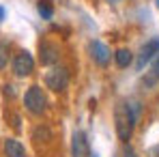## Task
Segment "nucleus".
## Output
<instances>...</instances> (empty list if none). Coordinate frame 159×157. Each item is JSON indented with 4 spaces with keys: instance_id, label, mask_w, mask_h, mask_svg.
<instances>
[{
    "instance_id": "39448f33",
    "label": "nucleus",
    "mask_w": 159,
    "mask_h": 157,
    "mask_svg": "<svg viewBox=\"0 0 159 157\" xmlns=\"http://www.w3.org/2000/svg\"><path fill=\"white\" fill-rule=\"evenodd\" d=\"M39 58H41V65H56L58 58H60V50L58 45H54L50 41H41L39 43Z\"/></svg>"
},
{
    "instance_id": "1a4fd4ad",
    "label": "nucleus",
    "mask_w": 159,
    "mask_h": 157,
    "mask_svg": "<svg viewBox=\"0 0 159 157\" xmlns=\"http://www.w3.org/2000/svg\"><path fill=\"white\" fill-rule=\"evenodd\" d=\"M4 153H7V157H26V149L20 140L7 138L4 140Z\"/></svg>"
},
{
    "instance_id": "6e6552de",
    "label": "nucleus",
    "mask_w": 159,
    "mask_h": 157,
    "mask_svg": "<svg viewBox=\"0 0 159 157\" xmlns=\"http://www.w3.org/2000/svg\"><path fill=\"white\" fill-rule=\"evenodd\" d=\"M157 54H159V39H151V41L140 50V56H138L135 67H138V69H144V65H146V62H151Z\"/></svg>"
},
{
    "instance_id": "f257e3e1",
    "label": "nucleus",
    "mask_w": 159,
    "mask_h": 157,
    "mask_svg": "<svg viewBox=\"0 0 159 157\" xmlns=\"http://www.w3.org/2000/svg\"><path fill=\"white\" fill-rule=\"evenodd\" d=\"M114 123H116V133H118V140H123L125 144L131 140L133 129H135V114H133L131 105L127 101H118L114 108Z\"/></svg>"
},
{
    "instance_id": "20e7f679",
    "label": "nucleus",
    "mask_w": 159,
    "mask_h": 157,
    "mask_svg": "<svg viewBox=\"0 0 159 157\" xmlns=\"http://www.w3.org/2000/svg\"><path fill=\"white\" fill-rule=\"evenodd\" d=\"M32 69H34V60H32V56L24 50V52L15 54V58H13V73L17 76V78H26L32 73Z\"/></svg>"
},
{
    "instance_id": "4468645a",
    "label": "nucleus",
    "mask_w": 159,
    "mask_h": 157,
    "mask_svg": "<svg viewBox=\"0 0 159 157\" xmlns=\"http://www.w3.org/2000/svg\"><path fill=\"white\" fill-rule=\"evenodd\" d=\"M148 157H159V144H155V146L151 149V153H148Z\"/></svg>"
},
{
    "instance_id": "7ed1b4c3",
    "label": "nucleus",
    "mask_w": 159,
    "mask_h": 157,
    "mask_svg": "<svg viewBox=\"0 0 159 157\" xmlns=\"http://www.w3.org/2000/svg\"><path fill=\"white\" fill-rule=\"evenodd\" d=\"M45 86L54 93H62L69 86V69L67 67H52L45 76Z\"/></svg>"
},
{
    "instance_id": "9b49d317",
    "label": "nucleus",
    "mask_w": 159,
    "mask_h": 157,
    "mask_svg": "<svg viewBox=\"0 0 159 157\" xmlns=\"http://www.w3.org/2000/svg\"><path fill=\"white\" fill-rule=\"evenodd\" d=\"M37 11L41 13L43 20H52V15H54V7L50 0H39L37 2Z\"/></svg>"
},
{
    "instance_id": "ddd939ff",
    "label": "nucleus",
    "mask_w": 159,
    "mask_h": 157,
    "mask_svg": "<svg viewBox=\"0 0 159 157\" xmlns=\"http://www.w3.org/2000/svg\"><path fill=\"white\" fill-rule=\"evenodd\" d=\"M7 60H9V45L4 41H0V69L7 67Z\"/></svg>"
},
{
    "instance_id": "423d86ee",
    "label": "nucleus",
    "mask_w": 159,
    "mask_h": 157,
    "mask_svg": "<svg viewBox=\"0 0 159 157\" xmlns=\"http://www.w3.org/2000/svg\"><path fill=\"white\" fill-rule=\"evenodd\" d=\"M90 56H93V60L99 65V67H107L110 65V48H107L106 43H101V41H93L90 43Z\"/></svg>"
},
{
    "instance_id": "f03ea898",
    "label": "nucleus",
    "mask_w": 159,
    "mask_h": 157,
    "mask_svg": "<svg viewBox=\"0 0 159 157\" xmlns=\"http://www.w3.org/2000/svg\"><path fill=\"white\" fill-rule=\"evenodd\" d=\"M24 105H26V110L30 114H34V116H39V114H43L45 110H48V97H45V93H43V88L41 86H30L26 90V95H24Z\"/></svg>"
},
{
    "instance_id": "412c9836",
    "label": "nucleus",
    "mask_w": 159,
    "mask_h": 157,
    "mask_svg": "<svg viewBox=\"0 0 159 157\" xmlns=\"http://www.w3.org/2000/svg\"><path fill=\"white\" fill-rule=\"evenodd\" d=\"M93 157H97V155H93Z\"/></svg>"
},
{
    "instance_id": "dca6fc26",
    "label": "nucleus",
    "mask_w": 159,
    "mask_h": 157,
    "mask_svg": "<svg viewBox=\"0 0 159 157\" xmlns=\"http://www.w3.org/2000/svg\"><path fill=\"white\" fill-rule=\"evenodd\" d=\"M125 157H135V153H133V149L129 146V144L125 146Z\"/></svg>"
},
{
    "instance_id": "aec40b11",
    "label": "nucleus",
    "mask_w": 159,
    "mask_h": 157,
    "mask_svg": "<svg viewBox=\"0 0 159 157\" xmlns=\"http://www.w3.org/2000/svg\"><path fill=\"white\" fill-rule=\"evenodd\" d=\"M157 7H159V0H157Z\"/></svg>"
},
{
    "instance_id": "f8f14e48",
    "label": "nucleus",
    "mask_w": 159,
    "mask_h": 157,
    "mask_svg": "<svg viewBox=\"0 0 159 157\" xmlns=\"http://www.w3.org/2000/svg\"><path fill=\"white\" fill-rule=\"evenodd\" d=\"M41 138H43V140H50V138H52V133H50V129H48V127H37V129H34L32 140L41 142Z\"/></svg>"
},
{
    "instance_id": "9d476101",
    "label": "nucleus",
    "mask_w": 159,
    "mask_h": 157,
    "mask_svg": "<svg viewBox=\"0 0 159 157\" xmlns=\"http://www.w3.org/2000/svg\"><path fill=\"white\" fill-rule=\"evenodd\" d=\"M114 56H116V65H118L120 69L129 67V65H131V60H133L131 52H129V50H125V48H123V50H118V52L114 54Z\"/></svg>"
},
{
    "instance_id": "6ab92c4d",
    "label": "nucleus",
    "mask_w": 159,
    "mask_h": 157,
    "mask_svg": "<svg viewBox=\"0 0 159 157\" xmlns=\"http://www.w3.org/2000/svg\"><path fill=\"white\" fill-rule=\"evenodd\" d=\"M110 2H120V0H110Z\"/></svg>"
},
{
    "instance_id": "0eeeda50",
    "label": "nucleus",
    "mask_w": 159,
    "mask_h": 157,
    "mask_svg": "<svg viewBox=\"0 0 159 157\" xmlns=\"http://www.w3.org/2000/svg\"><path fill=\"white\" fill-rule=\"evenodd\" d=\"M71 153L73 157H90V146L84 131H75L71 138Z\"/></svg>"
},
{
    "instance_id": "f3484780",
    "label": "nucleus",
    "mask_w": 159,
    "mask_h": 157,
    "mask_svg": "<svg viewBox=\"0 0 159 157\" xmlns=\"http://www.w3.org/2000/svg\"><path fill=\"white\" fill-rule=\"evenodd\" d=\"M13 127H20V116H13Z\"/></svg>"
},
{
    "instance_id": "2eb2a0df",
    "label": "nucleus",
    "mask_w": 159,
    "mask_h": 157,
    "mask_svg": "<svg viewBox=\"0 0 159 157\" xmlns=\"http://www.w3.org/2000/svg\"><path fill=\"white\" fill-rule=\"evenodd\" d=\"M153 78L159 80V58H157V62H155V67H153Z\"/></svg>"
},
{
    "instance_id": "a211bd4d",
    "label": "nucleus",
    "mask_w": 159,
    "mask_h": 157,
    "mask_svg": "<svg viewBox=\"0 0 159 157\" xmlns=\"http://www.w3.org/2000/svg\"><path fill=\"white\" fill-rule=\"evenodd\" d=\"M4 15H7V11H4V9H2V7H0V22H2V20H4Z\"/></svg>"
}]
</instances>
